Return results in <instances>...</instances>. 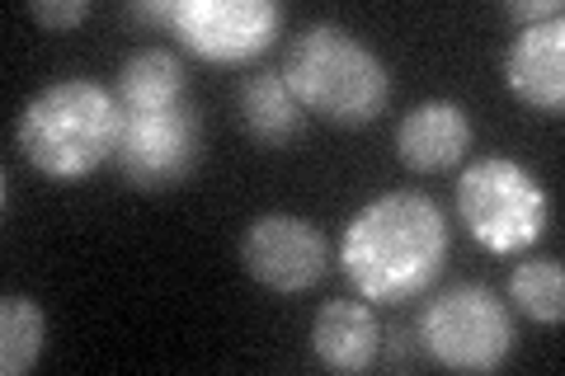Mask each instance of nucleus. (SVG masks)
I'll return each instance as SVG.
<instances>
[{"label":"nucleus","mask_w":565,"mask_h":376,"mask_svg":"<svg viewBox=\"0 0 565 376\" xmlns=\"http://www.w3.org/2000/svg\"><path fill=\"white\" fill-rule=\"evenodd\" d=\"M448 259L444 212L424 193H382L340 236L344 278L363 301H411L434 288Z\"/></svg>","instance_id":"f257e3e1"},{"label":"nucleus","mask_w":565,"mask_h":376,"mask_svg":"<svg viewBox=\"0 0 565 376\" xmlns=\"http://www.w3.org/2000/svg\"><path fill=\"white\" fill-rule=\"evenodd\" d=\"M122 122H128V114H122L114 89L95 80H57L24 104L14 137H20V151L39 174L85 179L104 160L118 155Z\"/></svg>","instance_id":"f03ea898"},{"label":"nucleus","mask_w":565,"mask_h":376,"mask_svg":"<svg viewBox=\"0 0 565 376\" xmlns=\"http://www.w3.org/2000/svg\"><path fill=\"white\" fill-rule=\"evenodd\" d=\"M282 80L302 109L340 128H367L392 99L386 62L340 24H311L302 39H292Z\"/></svg>","instance_id":"7ed1b4c3"},{"label":"nucleus","mask_w":565,"mask_h":376,"mask_svg":"<svg viewBox=\"0 0 565 376\" xmlns=\"http://www.w3.org/2000/svg\"><path fill=\"white\" fill-rule=\"evenodd\" d=\"M457 212L471 230V240L490 255H519L546 230V189L537 174L519 160L490 155L471 160L457 179Z\"/></svg>","instance_id":"20e7f679"},{"label":"nucleus","mask_w":565,"mask_h":376,"mask_svg":"<svg viewBox=\"0 0 565 376\" xmlns=\"http://www.w3.org/2000/svg\"><path fill=\"white\" fill-rule=\"evenodd\" d=\"M419 339L438 363L452 372H494L514 353V320L509 307L481 282L444 288L419 315Z\"/></svg>","instance_id":"39448f33"},{"label":"nucleus","mask_w":565,"mask_h":376,"mask_svg":"<svg viewBox=\"0 0 565 376\" xmlns=\"http://www.w3.org/2000/svg\"><path fill=\"white\" fill-rule=\"evenodd\" d=\"M203 151V122L193 104H174L161 114H128L114 165L137 193H166L184 184Z\"/></svg>","instance_id":"423d86ee"},{"label":"nucleus","mask_w":565,"mask_h":376,"mask_svg":"<svg viewBox=\"0 0 565 376\" xmlns=\"http://www.w3.org/2000/svg\"><path fill=\"white\" fill-rule=\"evenodd\" d=\"M274 0H170V33L207 62H250L278 39Z\"/></svg>","instance_id":"0eeeda50"},{"label":"nucleus","mask_w":565,"mask_h":376,"mask_svg":"<svg viewBox=\"0 0 565 376\" xmlns=\"http://www.w3.org/2000/svg\"><path fill=\"white\" fill-rule=\"evenodd\" d=\"M241 264L269 292H311L326 278V236L321 226L292 212H264L245 226Z\"/></svg>","instance_id":"6e6552de"},{"label":"nucleus","mask_w":565,"mask_h":376,"mask_svg":"<svg viewBox=\"0 0 565 376\" xmlns=\"http://www.w3.org/2000/svg\"><path fill=\"white\" fill-rule=\"evenodd\" d=\"M504 85L537 114H561L565 104V24L546 20L523 29L504 52Z\"/></svg>","instance_id":"1a4fd4ad"},{"label":"nucleus","mask_w":565,"mask_h":376,"mask_svg":"<svg viewBox=\"0 0 565 376\" xmlns=\"http://www.w3.org/2000/svg\"><path fill=\"white\" fill-rule=\"evenodd\" d=\"M471 151V118L452 99H424L396 122V155L419 174L448 170Z\"/></svg>","instance_id":"9d476101"},{"label":"nucleus","mask_w":565,"mask_h":376,"mask_svg":"<svg viewBox=\"0 0 565 376\" xmlns=\"http://www.w3.org/2000/svg\"><path fill=\"white\" fill-rule=\"evenodd\" d=\"M377 315L359 297H334L311 320V353L321 357L330 372H367L377 363Z\"/></svg>","instance_id":"9b49d317"},{"label":"nucleus","mask_w":565,"mask_h":376,"mask_svg":"<svg viewBox=\"0 0 565 376\" xmlns=\"http://www.w3.org/2000/svg\"><path fill=\"white\" fill-rule=\"evenodd\" d=\"M189 71L170 47H137L128 62L118 66V104L122 114H161L184 104Z\"/></svg>","instance_id":"f8f14e48"},{"label":"nucleus","mask_w":565,"mask_h":376,"mask_svg":"<svg viewBox=\"0 0 565 376\" xmlns=\"http://www.w3.org/2000/svg\"><path fill=\"white\" fill-rule=\"evenodd\" d=\"M241 122L245 132H250L259 147H282V141H292L297 128H302V104L282 80V71H255L250 80L241 85Z\"/></svg>","instance_id":"ddd939ff"},{"label":"nucleus","mask_w":565,"mask_h":376,"mask_svg":"<svg viewBox=\"0 0 565 376\" xmlns=\"http://www.w3.org/2000/svg\"><path fill=\"white\" fill-rule=\"evenodd\" d=\"M43 339H47V320L39 311L33 297L10 292L0 301V372L6 376H24L43 353Z\"/></svg>","instance_id":"4468645a"},{"label":"nucleus","mask_w":565,"mask_h":376,"mask_svg":"<svg viewBox=\"0 0 565 376\" xmlns=\"http://www.w3.org/2000/svg\"><path fill=\"white\" fill-rule=\"evenodd\" d=\"M509 297L523 315H533L537 325H556L565 315V268L561 259H527L509 278Z\"/></svg>","instance_id":"2eb2a0df"},{"label":"nucleus","mask_w":565,"mask_h":376,"mask_svg":"<svg viewBox=\"0 0 565 376\" xmlns=\"http://www.w3.org/2000/svg\"><path fill=\"white\" fill-rule=\"evenodd\" d=\"M29 14L43 29H76L85 14H90V6H85V0H33Z\"/></svg>","instance_id":"dca6fc26"},{"label":"nucleus","mask_w":565,"mask_h":376,"mask_svg":"<svg viewBox=\"0 0 565 376\" xmlns=\"http://www.w3.org/2000/svg\"><path fill=\"white\" fill-rule=\"evenodd\" d=\"M504 14L519 20L523 29H533V24H546V20H561V0H509Z\"/></svg>","instance_id":"f3484780"}]
</instances>
